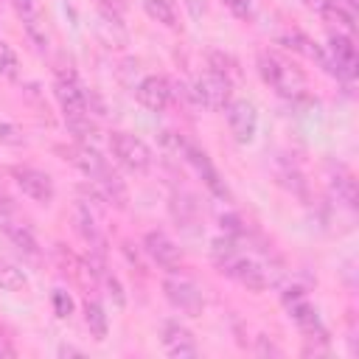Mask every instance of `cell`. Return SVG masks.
<instances>
[{"instance_id":"obj_6","label":"cell","mask_w":359,"mask_h":359,"mask_svg":"<svg viewBox=\"0 0 359 359\" xmlns=\"http://www.w3.org/2000/svg\"><path fill=\"white\" fill-rule=\"evenodd\" d=\"M325 62H328V73L342 79V81H353L359 73V53L356 45L348 34H331L328 45H325Z\"/></svg>"},{"instance_id":"obj_23","label":"cell","mask_w":359,"mask_h":359,"mask_svg":"<svg viewBox=\"0 0 359 359\" xmlns=\"http://www.w3.org/2000/svg\"><path fill=\"white\" fill-rule=\"evenodd\" d=\"M14 8H17V14L22 17L28 34H31L36 42H45V36L36 31V0H14Z\"/></svg>"},{"instance_id":"obj_11","label":"cell","mask_w":359,"mask_h":359,"mask_svg":"<svg viewBox=\"0 0 359 359\" xmlns=\"http://www.w3.org/2000/svg\"><path fill=\"white\" fill-rule=\"evenodd\" d=\"M11 177L14 182L20 185V191L25 196H31L34 202L39 205H50L53 196H56V185L50 180V174H45L42 168H34V165H14L11 168Z\"/></svg>"},{"instance_id":"obj_32","label":"cell","mask_w":359,"mask_h":359,"mask_svg":"<svg viewBox=\"0 0 359 359\" xmlns=\"http://www.w3.org/2000/svg\"><path fill=\"white\" fill-rule=\"evenodd\" d=\"M59 356H81V351H76V348H67V345H62V348H59Z\"/></svg>"},{"instance_id":"obj_10","label":"cell","mask_w":359,"mask_h":359,"mask_svg":"<svg viewBox=\"0 0 359 359\" xmlns=\"http://www.w3.org/2000/svg\"><path fill=\"white\" fill-rule=\"evenodd\" d=\"M224 115H227V126H230L233 140L241 143V146L252 143V137L258 132V109H255V104L247 101V98H233L224 107Z\"/></svg>"},{"instance_id":"obj_4","label":"cell","mask_w":359,"mask_h":359,"mask_svg":"<svg viewBox=\"0 0 359 359\" xmlns=\"http://www.w3.org/2000/svg\"><path fill=\"white\" fill-rule=\"evenodd\" d=\"M109 151H112V157H115L123 168H129L132 174H146V171L151 168V160H154L149 143L140 140V137L132 135V132H112V135H109Z\"/></svg>"},{"instance_id":"obj_24","label":"cell","mask_w":359,"mask_h":359,"mask_svg":"<svg viewBox=\"0 0 359 359\" xmlns=\"http://www.w3.org/2000/svg\"><path fill=\"white\" fill-rule=\"evenodd\" d=\"M17 73H20V59H17L14 48L6 39H0V76L17 79Z\"/></svg>"},{"instance_id":"obj_26","label":"cell","mask_w":359,"mask_h":359,"mask_svg":"<svg viewBox=\"0 0 359 359\" xmlns=\"http://www.w3.org/2000/svg\"><path fill=\"white\" fill-rule=\"evenodd\" d=\"M224 6H227L230 14L238 17V20H247V17L252 14V0H224Z\"/></svg>"},{"instance_id":"obj_5","label":"cell","mask_w":359,"mask_h":359,"mask_svg":"<svg viewBox=\"0 0 359 359\" xmlns=\"http://www.w3.org/2000/svg\"><path fill=\"white\" fill-rule=\"evenodd\" d=\"M194 101L205 109H224L230 101H233V81L227 73L222 70H205L196 81H194V90H191Z\"/></svg>"},{"instance_id":"obj_16","label":"cell","mask_w":359,"mask_h":359,"mask_svg":"<svg viewBox=\"0 0 359 359\" xmlns=\"http://www.w3.org/2000/svg\"><path fill=\"white\" fill-rule=\"evenodd\" d=\"M73 224H76V233L84 238V244H90V250L104 252V233H101V227L95 224V216H93V210H90L84 202H76Z\"/></svg>"},{"instance_id":"obj_9","label":"cell","mask_w":359,"mask_h":359,"mask_svg":"<svg viewBox=\"0 0 359 359\" xmlns=\"http://www.w3.org/2000/svg\"><path fill=\"white\" fill-rule=\"evenodd\" d=\"M283 306H286V311H289V317L297 323V328L309 337V339H325V328H323V323H320V314H317V309L309 303V297H306V292L300 289V286H292V289H286L283 292Z\"/></svg>"},{"instance_id":"obj_2","label":"cell","mask_w":359,"mask_h":359,"mask_svg":"<svg viewBox=\"0 0 359 359\" xmlns=\"http://www.w3.org/2000/svg\"><path fill=\"white\" fill-rule=\"evenodd\" d=\"M53 95L59 101V109L65 115V123L70 126V132L87 143L93 123H90V104H87V93L79 84V79L73 73H65L53 81Z\"/></svg>"},{"instance_id":"obj_7","label":"cell","mask_w":359,"mask_h":359,"mask_svg":"<svg viewBox=\"0 0 359 359\" xmlns=\"http://www.w3.org/2000/svg\"><path fill=\"white\" fill-rule=\"evenodd\" d=\"M177 151L185 157V163L196 171V177L205 182V188H208L213 196H219V199H227V196H230V191H227V185H224V180H222V174L216 171V165H213V160L208 157L205 149H199L196 143H188V140L177 137Z\"/></svg>"},{"instance_id":"obj_1","label":"cell","mask_w":359,"mask_h":359,"mask_svg":"<svg viewBox=\"0 0 359 359\" xmlns=\"http://www.w3.org/2000/svg\"><path fill=\"white\" fill-rule=\"evenodd\" d=\"M213 261H216L222 275H227L230 280H236L252 292H264L269 286L266 269L258 261H252L250 255L238 252V238H233L227 233L213 238Z\"/></svg>"},{"instance_id":"obj_30","label":"cell","mask_w":359,"mask_h":359,"mask_svg":"<svg viewBox=\"0 0 359 359\" xmlns=\"http://www.w3.org/2000/svg\"><path fill=\"white\" fill-rule=\"evenodd\" d=\"M0 213H3V216L14 213V202H11V196H8L3 188H0Z\"/></svg>"},{"instance_id":"obj_20","label":"cell","mask_w":359,"mask_h":359,"mask_svg":"<svg viewBox=\"0 0 359 359\" xmlns=\"http://www.w3.org/2000/svg\"><path fill=\"white\" fill-rule=\"evenodd\" d=\"M25 286H28L25 272L17 264H11L8 258H0V289H6V292H22Z\"/></svg>"},{"instance_id":"obj_22","label":"cell","mask_w":359,"mask_h":359,"mask_svg":"<svg viewBox=\"0 0 359 359\" xmlns=\"http://www.w3.org/2000/svg\"><path fill=\"white\" fill-rule=\"evenodd\" d=\"M143 8L151 20L163 22L165 28H174L177 25V11H174V3L171 0H143Z\"/></svg>"},{"instance_id":"obj_19","label":"cell","mask_w":359,"mask_h":359,"mask_svg":"<svg viewBox=\"0 0 359 359\" xmlns=\"http://www.w3.org/2000/svg\"><path fill=\"white\" fill-rule=\"evenodd\" d=\"M331 191L337 194V199H342L348 208H356V180L351 171L337 168V174L331 177Z\"/></svg>"},{"instance_id":"obj_29","label":"cell","mask_w":359,"mask_h":359,"mask_svg":"<svg viewBox=\"0 0 359 359\" xmlns=\"http://www.w3.org/2000/svg\"><path fill=\"white\" fill-rule=\"evenodd\" d=\"M255 353H261V356H266V353L280 356V348H278L275 342H266V337H258V348H255Z\"/></svg>"},{"instance_id":"obj_3","label":"cell","mask_w":359,"mask_h":359,"mask_svg":"<svg viewBox=\"0 0 359 359\" xmlns=\"http://www.w3.org/2000/svg\"><path fill=\"white\" fill-rule=\"evenodd\" d=\"M258 73L283 98H297L306 93V73L294 62H289L286 56H280L275 50L258 53Z\"/></svg>"},{"instance_id":"obj_12","label":"cell","mask_w":359,"mask_h":359,"mask_svg":"<svg viewBox=\"0 0 359 359\" xmlns=\"http://www.w3.org/2000/svg\"><path fill=\"white\" fill-rule=\"evenodd\" d=\"M143 250H146V255H149L157 266H163V269H168V272H174V269L182 264V250H180L177 241L168 238L163 230H149V233L143 236Z\"/></svg>"},{"instance_id":"obj_18","label":"cell","mask_w":359,"mask_h":359,"mask_svg":"<svg viewBox=\"0 0 359 359\" xmlns=\"http://www.w3.org/2000/svg\"><path fill=\"white\" fill-rule=\"evenodd\" d=\"M84 323L90 328V334L101 342L107 339V331H109V320H107V311L98 300H84Z\"/></svg>"},{"instance_id":"obj_28","label":"cell","mask_w":359,"mask_h":359,"mask_svg":"<svg viewBox=\"0 0 359 359\" xmlns=\"http://www.w3.org/2000/svg\"><path fill=\"white\" fill-rule=\"evenodd\" d=\"M107 286H109V294L115 297V306H118V309H121V306H126V297H123V292H121L118 278H107Z\"/></svg>"},{"instance_id":"obj_14","label":"cell","mask_w":359,"mask_h":359,"mask_svg":"<svg viewBox=\"0 0 359 359\" xmlns=\"http://www.w3.org/2000/svg\"><path fill=\"white\" fill-rule=\"evenodd\" d=\"M171 95H174V90L165 76H146L135 90L137 104L146 107L149 112H163L171 104Z\"/></svg>"},{"instance_id":"obj_21","label":"cell","mask_w":359,"mask_h":359,"mask_svg":"<svg viewBox=\"0 0 359 359\" xmlns=\"http://www.w3.org/2000/svg\"><path fill=\"white\" fill-rule=\"evenodd\" d=\"M3 230H6V236L11 238V244L14 247H20L25 255H39V244H36V238H34V233L28 230V227H22V224H3Z\"/></svg>"},{"instance_id":"obj_27","label":"cell","mask_w":359,"mask_h":359,"mask_svg":"<svg viewBox=\"0 0 359 359\" xmlns=\"http://www.w3.org/2000/svg\"><path fill=\"white\" fill-rule=\"evenodd\" d=\"M309 11H314V14H320V17H325L328 20V14L334 11V6H337V0H300Z\"/></svg>"},{"instance_id":"obj_17","label":"cell","mask_w":359,"mask_h":359,"mask_svg":"<svg viewBox=\"0 0 359 359\" xmlns=\"http://www.w3.org/2000/svg\"><path fill=\"white\" fill-rule=\"evenodd\" d=\"M280 42L286 45V48H292V50H297V53H303V56H309V59H314L323 70H328V62H325V48H320L311 36H306V34H300V31H292V34H283L280 36Z\"/></svg>"},{"instance_id":"obj_13","label":"cell","mask_w":359,"mask_h":359,"mask_svg":"<svg viewBox=\"0 0 359 359\" xmlns=\"http://www.w3.org/2000/svg\"><path fill=\"white\" fill-rule=\"evenodd\" d=\"M65 154H67V160L90 180V182H95V180H101L104 174H109L112 171V165L107 163V157H101L90 143H84V140H79V143H73L70 149H65Z\"/></svg>"},{"instance_id":"obj_8","label":"cell","mask_w":359,"mask_h":359,"mask_svg":"<svg viewBox=\"0 0 359 359\" xmlns=\"http://www.w3.org/2000/svg\"><path fill=\"white\" fill-rule=\"evenodd\" d=\"M163 294H165V300H168L177 311H182V314H188V317H199L202 309H205V294H202V289H199L191 278H185V275L171 272V275L163 280Z\"/></svg>"},{"instance_id":"obj_31","label":"cell","mask_w":359,"mask_h":359,"mask_svg":"<svg viewBox=\"0 0 359 359\" xmlns=\"http://www.w3.org/2000/svg\"><path fill=\"white\" fill-rule=\"evenodd\" d=\"M14 345L8 342V337H0V356H14Z\"/></svg>"},{"instance_id":"obj_25","label":"cell","mask_w":359,"mask_h":359,"mask_svg":"<svg viewBox=\"0 0 359 359\" xmlns=\"http://www.w3.org/2000/svg\"><path fill=\"white\" fill-rule=\"evenodd\" d=\"M50 303H53V314H56L59 320H67V317L73 314V297H70L65 289H53Z\"/></svg>"},{"instance_id":"obj_15","label":"cell","mask_w":359,"mask_h":359,"mask_svg":"<svg viewBox=\"0 0 359 359\" xmlns=\"http://www.w3.org/2000/svg\"><path fill=\"white\" fill-rule=\"evenodd\" d=\"M163 348L174 359H185V356H196L199 353L194 334L177 320H165L163 323Z\"/></svg>"}]
</instances>
